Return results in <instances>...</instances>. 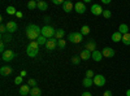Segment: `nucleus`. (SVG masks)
<instances>
[{"label":"nucleus","mask_w":130,"mask_h":96,"mask_svg":"<svg viewBox=\"0 0 130 96\" xmlns=\"http://www.w3.org/2000/svg\"><path fill=\"white\" fill-rule=\"evenodd\" d=\"M40 35H42V29H39L37 25L30 24V25L26 27V36H27L30 40H37Z\"/></svg>","instance_id":"obj_1"},{"label":"nucleus","mask_w":130,"mask_h":96,"mask_svg":"<svg viewBox=\"0 0 130 96\" xmlns=\"http://www.w3.org/2000/svg\"><path fill=\"white\" fill-rule=\"evenodd\" d=\"M26 53H27L29 57L38 56V53H39V44H38V42H30L27 48H26Z\"/></svg>","instance_id":"obj_2"},{"label":"nucleus","mask_w":130,"mask_h":96,"mask_svg":"<svg viewBox=\"0 0 130 96\" xmlns=\"http://www.w3.org/2000/svg\"><path fill=\"white\" fill-rule=\"evenodd\" d=\"M55 34H56V30L53 29L52 26H48V25H46L44 27H42V35L44 36V38H47V39H51V38H53V36H55Z\"/></svg>","instance_id":"obj_3"},{"label":"nucleus","mask_w":130,"mask_h":96,"mask_svg":"<svg viewBox=\"0 0 130 96\" xmlns=\"http://www.w3.org/2000/svg\"><path fill=\"white\" fill-rule=\"evenodd\" d=\"M82 39H83V35H82L81 33H70L69 36H68V40L72 42V43H75V44L81 43Z\"/></svg>","instance_id":"obj_4"},{"label":"nucleus","mask_w":130,"mask_h":96,"mask_svg":"<svg viewBox=\"0 0 130 96\" xmlns=\"http://www.w3.org/2000/svg\"><path fill=\"white\" fill-rule=\"evenodd\" d=\"M14 57H16V53H14L13 51H10V49H7L4 53H2V59H3V61H5V62L12 61Z\"/></svg>","instance_id":"obj_5"},{"label":"nucleus","mask_w":130,"mask_h":96,"mask_svg":"<svg viewBox=\"0 0 130 96\" xmlns=\"http://www.w3.org/2000/svg\"><path fill=\"white\" fill-rule=\"evenodd\" d=\"M92 81H94V84L98 86V87H103L105 84V78H104V75H102V74H96V75L92 78Z\"/></svg>","instance_id":"obj_6"},{"label":"nucleus","mask_w":130,"mask_h":96,"mask_svg":"<svg viewBox=\"0 0 130 96\" xmlns=\"http://www.w3.org/2000/svg\"><path fill=\"white\" fill-rule=\"evenodd\" d=\"M57 47V39L56 38H51L47 40V43H46V49L47 51H53Z\"/></svg>","instance_id":"obj_7"},{"label":"nucleus","mask_w":130,"mask_h":96,"mask_svg":"<svg viewBox=\"0 0 130 96\" xmlns=\"http://www.w3.org/2000/svg\"><path fill=\"white\" fill-rule=\"evenodd\" d=\"M103 12H104V9H102V5H99V4L91 5V13L94 16H100V14H103Z\"/></svg>","instance_id":"obj_8"},{"label":"nucleus","mask_w":130,"mask_h":96,"mask_svg":"<svg viewBox=\"0 0 130 96\" xmlns=\"http://www.w3.org/2000/svg\"><path fill=\"white\" fill-rule=\"evenodd\" d=\"M74 9H75V12H77V13L83 14V13L86 12V5H85V3L78 2V3H75V4H74Z\"/></svg>","instance_id":"obj_9"},{"label":"nucleus","mask_w":130,"mask_h":96,"mask_svg":"<svg viewBox=\"0 0 130 96\" xmlns=\"http://www.w3.org/2000/svg\"><path fill=\"white\" fill-rule=\"evenodd\" d=\"M5 26H7V30H8L9 34H12V33H14V31H17V24L14 22V21H8Z\"/></svg>","instance_id":"obj_10"},{"label":"nucleus","mask_w":130,"mask_h":96,"mask_svg":"<svg viewBox=\"0 0 130 96\" xmlns=\"http://www.w3.org/2000/svg\"><path fill=\"white\" fill-rule=\"evenodd\" d=\"M102 55H103V57H113L115 56V49L109 48V47H105L102 51Z\"/></svg>","instance_id":"obj_11"},{"label":"nucleus","mask_w":130,"mask_h":96,"mask_svg":"<svg viewBox=\"0 0 130 96\" xmlns=\"http://www.w3.org/2000/svg\"><path fill=\"white\" fill-rule=\"evenodd\" d=\"M30 92H31V87L29 86V84H22V86L20 87V93L22 96L30 95Z\"/></svg>","instance_id":"obj_12"},{"label":"nucleus","mask_w":130,"mask_h":96,"mask_svg":"<svg viewBox=\"0 0 130 96\" xmlns=\"http://www.w3.org/2000/svg\"><path fill=\"white\" fill-rule=\"evenodd\" d=\"M73 8H74V4L72 2H69V0H67V2L62 4V9H64V12H67V13H70Z\"/></svg>","instance_id":"obj_13"},{"label":"nucleus","mask_w":130,"mask_h":96,"mask_svg":"<svg viewBox=\"0 0 130 96\" xmlns=\"http://www.w3.org/2000/svg\"><path fill=\"white\" fill-rule=\"evenodd\" d=\"M13 71V69L10 68V66H3L2 69H0V74H2V77H8L10 75Z\"/></svg>","instance_id":"obj_14"},{"label":"nucleus","mask_w":130,"mask_h":96,"mask_svg":"<svg viewBox=\"0 0 130 96\" xmlns=\"http://www.w3.org/2000/svg\"><path fill=\"white\" fill-rule=\"evenodd\" d=\"M91 55H92V53H91L90 51H87V49H83V51L81 52L79 57H81V60L87 61V60H90V59H91Z\"/></svg>","instance_id":"obj_15"},{"label":"nucleus","mask_w":130,"mask_h":96,"mask_svg":"<svg viewBox=\"0 0 130 96\" xmlns=\"http://www.w3.org/2000/svg\"><path fill=\"white\" fill-rule=\"evenodd\" d=\"M102 57H103L102 51H94V52H92V55H91V59H92L94 61H96V62L102 61Z\"/></svg>","instance_id":"obj_16"},{"label":"nucleus","mask_w":130,"mask_h":96,"mask_svg":"<svg viewBox=\"0 0 130 96\" xmlns=\"http://www.w3.org/2000/svg\"><path fill=\"white\" fill-rule=\"evenodd\" d=\"M122 40V34L120 33V31H116V33L112 34V42H115V43H118V42Z\"/></svg>","instance_id":"obj_17"},{"label":"nucleus","mask_w":130,"mask_h":96,"mask_svg":"<svg viewBox=\"0 0 130 96\" xmlns=\"http://www.w3.org/2000/svg\"><path fill=\"white\" fill-rule=\"evenodd\" d=\"M85 49H87V51H90V52L92 53L94 51H96V43H95L94 40H90L89 43L86 44V48H85Z\"/></svg>","instance_id":"obj_18"},{"label":"nucleus","mask_w":130,"mask_h":96,"mask_svg":"<svg viewBox=\"0 0 130 96\" xmlns=\"http://www.w3.org/2000/svg\"><path fill=\"white\" fill-rule=\"evenodd\" d=\"M118 31H120L122 35H125V34L129 33V26H127L126 24H121L120 26H118Z\"/></svg>","instance_id":"obj_19"},{"label":"nucleus","mask_w":130,"mask_h":96,"mask_svg":"<svg viewBox=\"0 0 130 96\" xmlns=\"http://www.w3.org/2000/svg\"><path fill=\"white\" fill-rule=\"evenodd\" d=\"M30 96H42V91H40V88H39V87H34V88H31Z\"/></svg>","instance_id":"obj_20"},{"label":"nucleus","mask_w":130,"mask_h":96,"mask_svg":"<svg viewBox=\"0 0 130 96\" xmlns=\"http://www.w3.org/2000/svg\"><path fill=\"white\" fill-rule=\"evenodd\" d=\"M38 9L39 10H47L48 9V4L46 3V2H38Z\"/></svg>","instance_id":"obj_21"},{"label":"nucleus","mask_w":130,"mask_h":96,"mask_svg":"<svg viewBox=\"0 0 130 96\" xmlns=\"http://www.w3.org/2000/svg\"><path fill=\"white\" fill-rule=\"evenodd\" d=\"M121 42H122L125 46H130V33L122 35V40H121Z\"/></svg>","instance_id":"obj_22"},{"label":"nucleus","mask_w":130,"mask_h":96,"mask_svg":"<svg viewBox=\"0 0 130 96\" xmlns=\"http://www.w3.org/2000/svg\"><path fill=\"white\" fill-rule=\"evenodd\" d=\"M82 84H83L85 87H91L92 84H94V81L90 79V78H85V79L82 81Z\"/></svg>","instance_id":"obj_23"},{"label":"nucleus","mask_w":130,"mask_h":96,"mask_svg":"<svg viewBox=\"0 0 130 96\" xmlns=\"http://www.w3.org/2000/svg\"><path fill=\"white\" fill-rule=\"evenodd\" d=\"M2 42H3V43H5V42H8V43H9V42H12V35H10L9 33L8 34H3L2 35Z\"/></svg>","instance_id":"obj_24"},{"label":"nucleus","mask_w":130,"mask_h":96,"mask_svg":"<svg viewBox=\"0 0 130 96\" xmlns=\"http://www.w3.org/2000/svg\"><path fill=\"white\" fill-rule=\"evenodd\" d=\"M47 38H44V36H43V35H40L38 39H37V42H38V44L39 46H46V43H47Z\"/></svg>","instance_id":"obj_25"},{"label":"nucleus","mask_w":130,"mask_h":96,"mask_svg":"<svg viewBox=\"0 0 130 96\" xmlns=\"http://www.w3.org/2000/svg\"><path fill=\"white\" fill-rule=\"evenodd\" d=\"M64 34H65V31L60 29V30H56V34H55V36H56V39H57V40H60V39H62Z\"/></svg>","instance_id":"obj_26"},{"label":"nucleus","mask_w":130,"mask_h":96,"mask_svg":"<svg viewBox=\"0 0 130 96\" xmlns=\"http://www.w3.org/2000/svg\"><path fill=\"white\" fill-rule=\"evenodd\" d=\"M27 8H29V9H35V8H38V2H34V0L29 2V3H27Z\"/></svg>","instance_id":"obj_27"},{"label":"nucleus","mask_w":130,"mask_h":96,"mask_svg":"<svg viewBox=\"0 0 130 96\" xmlns=\"http://www.w3.org/2000/svg\"><path fill=\"white\" fill-rule=\"evenodd\" d=\"M89 33H90V27H89L87 25L82 26V29H81V34H82V35H87Z\"/></svg>","instance_id":"obj_28"},{"label":"nucleus","mask_w":130,"mask_h":96,"mask_svg":"<svg viewBox=\"0 0 130 96\" xmlns=\"http://www.w3.org/2000/svg\"><path fill=\"white\" fill-rule=\"evenodd\" d=\"M65 46H67V42H65L64 39H60V40H57V47H59L60 49L65 48Z\"/></svg>","instance_id":"obj_29"},{"label":"nucleus","mask_w":130,"mask_h":96,"mask_svg":"<svg viewBox=\"0 0 130 96\" xmlns=\"http://www.w3.org/2000/svg\"><path fill=\"white\" fill-rule=\"evenodd\" d=\"M103 17L104 18H111L112 17V12L109 9H104V12H103Z\"/></svg>","instance_id":"obj_30"},{"label":"nucleus","mask_w":130,"mask_h":96,"mask_svg":"<svg viewBox=\"0 0 130 96\" xmlns=\"http://www.w3.org/2000/svg\"><path fill=\"white\" fill-rule=\"evenodd\" d=\"M27 83H29V86H30L31 88H34V87H37V81H35L34 78H30V79L27 81Z\"/></svg>","instance_id":"obj_31"},{"label":"nucleus","mask_w":130,"mask_h":96,"mask_svg":"<svg viewBox=\"0 0 130 96\" xmlns=\"http://www.w3.org/2000/svg\"><path fill=\"white\" fill-rule=\"evenodd\" d=\"M7 13L8 14H16L17 12H16L14 7H7Z\"/></svg>","instance_id":"obj_32"},{"label":"nucleus","mask_w":130,"mask_h":96,"mask_svg":"<svg viewBox=\"0 0 130 96\" xmlns=\"http://www.w3.org/2000/svg\"><path fill=\"white\" fill-rule=\"evenodd\" d=\"M94 77H95V74H94V71H92V70H87V71H86V78L92 79Z\"/></svg>","instance_id":"obj_33"},{"label":"nucleus","mask_w":130,"mask_h":96,"mask_svg":"<svg viewBox=\"0 0 130 96\" xmlns=\"http://www.w3.org/2000/svg\"><path fill=\"white\" fill-rule=\"evenodd\" d=\"M79 61H81V57H79V56H74V57L72 59V62L74 64V65H78Z\"/></svg>","instance_id":"obj_34"},{"label":"nucleus","mask_w":130,"mask_h":96,"mask_svg":"<svg viewBox=\"0 0 130 96\" xmlns=\"http://www.w3.org/2000/svg\"><path fill=\"white\" fill-rule=\"evenodd\" d=\"M0 33H2V35H3V34H7V33H8V30H7V26H5L4 24H2V26H0Z\"/></svg>","instance_id":"obj_35"},{"label":"nucleus","mask_w":130,"mask_h":96,"mask_svg":"<svg viewBox=\"0 0 130 96\" xmlns=\"http://www.w3.org/2000/svg\"><path fill=\"white\" fill-rule=\"evenodd\" d=\"M22 79H24L22 77L18 75V77H16V78H14V83H16V84H21V83H22Z\"/></svg>","instance_id":"obj_36"},{"label":"nucleus","mask_w":130,"mask_h":96,"mask_svg":"<svg viewBox=\"0 0 130 96\" xmlns=\"http://www.w3.org/2000/svg\"><path fill=\"white\" fill-rule=\"evenodd\" d=\"M65 2L64 0H53V4H56V5H62Z\"/></svg>","instance_id":"obj_37"},{"label":"nucleus","mask_w":130,"mask_h":96,"mask_svg":"<svg viewBox=\"0 0 130 96\" xmlns=\"http://www.w3.org/2000/svg\"><path fill=\"white\" fill-rule=\"evenodd\" d=\"M0 51H2V53H4V52H5V46H4L3 42L0 43Z\"/></svg>","instance_id":"obj_38"},{"label":"nucleus","mask_w":130,"mask_h":96,"mask_svg":"<svg viewBox=\"0 0 130 96\" xmlns=\"http://www.w3.org/2000/svg\"><path fill=\"white\" fill-rule=\"evenodd\" d=\"M103 96H112V92H111L109 90H107V91H104V93H103Z\"/></svg>","instance_id":"obj_39"},{"label":"nucleus","mask_w":130,"mask_h":96,"mask_svg":"<svg viewBox=\"0 0 130 96\" xmlns=\"http://www.w3.org/2000/svg\"><path fill=\"white\" fill-rule=\"evenodd\" d=\"M16 17H17V18H22V17H24V14L21 13V12H17V13H16Z\"/></svg>","instance_id":"obj_40"},{"label":"nucleus","mask_w":130,"mask_h":96,"mask_svg":"<svg viewBox=\"0 0 130 96\" xmlns=\"http://www.w3.org/2000/svg\"><path fill=\"white\" fill-rule=\"evenodd\" d=\"M81 96H92V95H91V92H87V91H86V92H83Z\"/></svg>","instance_id":"obj_41"},{"label":"nucleus","mask_w":130,"mask_h":96,"mask_svg":"<svg viewBox=\"0 0 130 96\" xmlns=\"http://www.w3.org/2000/svg\"><path fill=\"white\" fill-rule=\"evenodd\" d=\"M26 74H27V71L26 70H22V71H21V77H22V78L26 77Z\"/></svg>","instance_id":"obj_42"},{"label":"nucleus","mask_w":130,"mask_h":96,"mask_svg":"<svg viewBox=\"0 0 130 96\" xmlns=\"http://www.w3.org/2000/svg\"><path fill=\"white\" fill-rule=\"evenodd\" d=\"M102 3H103V4H109L111 2H109V0H103V2H102Z\"/></svg>","instance_id":"obj_43"},{"label":"nucleus","mask_w":130,"mask_h":96,"mask_svg":"<svg viewBox=\"0 0 130 96\" xmlns=\"http://www.w3.org/2000/svg\"><path fill=\"white\" fill-rule=\"evenodd\" d=\"M44 20H46V22H50V17H47V16H46V17H44Z\"/></svg>","instance_id":"obj_44"},{"label":"nucleus","mask_w":130,"mask_h":96,"mask_svg":"<svg viewBox=\"0 0 130 96\" xmlns=\"http://www.w3.org/2000/svg\"><path fill=\"white\" fill-rule=\"evenodd\" d=\"M126 96H130V88H129V90L126 91Z\"/></svg>","instance_id":"obj_45"}]
</instances>
